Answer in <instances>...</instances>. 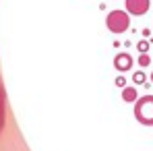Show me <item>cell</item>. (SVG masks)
Instances as JSON below:
<instances>
[{
  "label": "cell",
  "mask_w": 153,
  "mask_h": 151,
  "mask_svg": "<svg viewBox=\"0 0 153 151\" xmlns=\"http://www.w3.org/2000/svg\"><path fill=\"white\" fill-rule=\"evenodd\" d=\"M137 118L143 124H153V97H143L137 103Z\"/></svg>",
  "instance_id": "6da1fadb"
},
{
  "label": "cell",
  "mask_w": 153,
  "mask_h": 151,
  "mask_svg": "<svg viewBox=\"0 0 153 151\" xmlns=\"http://www.w3.org/2000/svg\"><path fill=\"white\" fill-rule=\"evenodd\" d=\"M108 27L114 33H122L124 29H128V15L122 10H114L108 15Z\"/></svg>",
  "instance_id": "7a4b0ae2"
},
{
  "label": "cell",
  "mask_w": 153,
  "mask_h": 151,
  "mask_svg": "<svg viewBox=\"0 0 153 151\" xmlns=\"http://www.w3.org/2000/svg\"><path fill=\"white\" fill-rule=\"evenodd\" d=\"M149 0H126V8L132 15H145L149 10Z\"/></svg>",
  "instance_id": "3957f363"
},
{
  "label": "cell",
  "mask_w": 153,
  "mask_h": 151,
  "mask_svg": "<svg viewBox=\"0 0 153 151\" xmlns=\"http://www.w3.org/2000/svg\"><path fill=\"white\" fill-rule=\"evenodd\" d=\"M4 124H6V91H4V85L0 81V135L4 130Z\"/></svg>",
  "instance_id": "277c9868"
}]
</instances>
